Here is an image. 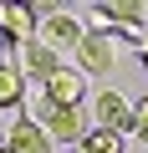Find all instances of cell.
I'll return each mask as SVG.
<instances>
[{
    "label": "cell",
    "instance_id": "7",
    "mask_svg": "<svg viewBox=\"0 0 148 153\" xmlns=\"http://www.w3.org/2000/svg\"><path fill=\"white\" fill-rule=\"evenodd\" d=\"M5 153H56V143L46 138V128H41V123L21 117V123H10V138H5Z\"/></svg>",
    "mask_w": 148,
    "mask_h": 153
},
{
    "label": "cell",
    "instance_id": "6",
    "mask_svg": "<svg viewBox=\"0 0 148 153\" xmlns=\"http://www.w3.org/2000/svg\"><path fill=\"white\" fill-rule=\"evenodd\" d=\"M41 128H46L51 143H71V148H77V143L87 138V112H82V107H51V117H46Z\"/></svg>",
    "mask_w": 148,
    "mask_h": 153
},
{
    "label": "cell",
    "instance_id": "17",
    "mask_svg": "<svg viewBox=\"0 0 148 153\" xmlns=\"http://www.w3.org/2000/svg\"><path fill=\"white\" fill-rule=\"evenodd\" d=\"M21 5H31V0H21Z\"/></svg>",
    "mask_w": 148,
    "mask_h": 153
},
{
    "label": "cell",
    "instance_id": "10",
    "mask_svg": "<svg viewBox=\"0 0 148 153\" xmlns=\"http://www.w3.org/2000/svg\"><path fill=\"white\" fill-rule=\"evenodd\" d=\"M128 143L118 138V133H102V128H87V138L77 143V153H123Z\"/></svg>",
    "mask_w": 148,
    "mask_h": 153
},
{
    "label": "cell",
    "instance_id": "14",
    "mask_svg": "<svg viewBox=\"0 0 148 153\" xmlns=\"http://www.w3.org/2000/svg\"><path fill=\"white\" fill-rule=\"evenodd\" d=\"M133 133L148 143V97H143V102H133Z\"/></svg>",
    "mask_w": 148,
    "mask_h": 153
},
{
    "label": "cell",
    "instance_id": "18",
    "mask_svg": "<svg viewBox=\"0 0 148 153\" xmlns=\"http://www.w3.org/2000/svg\"><path fill=\"white\" fill-rule=\"evenodd\" d=\"M0 153H5V148H0Z\"/></svg>",
    "mask_w": 148,
    "mask_h": 153
},
{
    "label": "cell",
    "instance_id": "16",
    "mask_svg": "<svg viewBox=\"0 0 148 153\" xmlns=\"http://www.w3.org/2000/svg\"><path fill=\"white\" fill-rule=\"evenodd\" d=\"M143 71H148V51H143Z\"/></svg>",
    "mask_w": 148,
    "mask_h": 153
},
{
    "label": "cell",
    "instance_id": "19",
    "mask_svg": "<svg viewBox=\"0 0 148 153\" xmlns=\"http://www.w3.org/2000/svg\"><path fill=\"white\" fill-rule=\"evenodd\" d=\"M61 5H66V0H61Z\"/></svg>",
    "mask_w": 148,
    "mask_h": 153
},
{
    "label": "cell",
    "instance_id": "13",
    "mask_svg": "<svg viewBox=\"0 0 148 153\" xmlns=\"http://www.w3.org/2000/svg\"><path fill=\"white\" fill-rule=\"evenodd\" d=\"M118 36H123L128 46H138V51H148V26H143V21H128V26H118Z\"/></svg>",
    "mask_w": 148,
    "mask_h": 153
},
{
    "label": "cell",
    "instance_id": "9",
    "mask_svg": "<svg viewBox=\"0 0 148 153\" xmlns=\"http://www.w3.org/2000/svg\"><path fill=\"white\" fill-rule=\"evenodd\" d=\"M21 102H26V71L16 61H0V112L21 107Z\"/></svg>",
    "mask_w": 148,
    "mask_h": 153
},
{
    "label": "cell",
    "instance_id": "12",
    "mask_svg": "<svg viewBox=\"0 0 148 153\" xmlns=\"http://www.w3.org/2000/svg\"><path fill=\"white\" fill-rule=\"evenodd\" d=\"M102 5L112 10V21H118V26H128V21H143V0H102Z\"/></svg>",
    "mask_w": 148,
    "mask_h": 153
},
{
    "label": "cell",
    "instance_id": "5",
    "mask_svg": "<svg viewBox=\"0 0 148 153\" xmlns=\"http://www.w3.org/2000/svg\"><path fill=\"white\" fill-rule=\"evenodd\" d=\"M36 36H41V46H51V51L61 56V51H77V41H82L87 31H82L77 16L56 10V16H41V21H36Z\"/></svg>",
    "mask_w": 148,
    "mask_h": 153
},
{
    "label": "cell",
    "instance_id": "15",
    "mask_svg": "<svg viewBox=\"0 0 148 153\" xmlns=\"http://www.w3.org/2000/svg\"><path fill=\"white\" fill-rule=\"evenodd\" d=\"M5 138H10V128H5V123H0V148H5Z\"/></svg>",
    "mask_w": 148,
    "mask_h": 153
},
{
    "label": "cell",
    "instance_id": "2",
    "mask_svg": "<svg viewBox=\"0 0 148 153\" xmlns=\"http://www.w3.org/2000/svg\"><path fill=\"white\" fill-rule=\"evenodd\" d=\"M31 36H36V10L21 5V0H0V46L21 51Z\"/></svg>",
    "mask_w": 148,
    "mask_h": 153
},
{
    "label": "cell",
    "instance_id": "1",
    "mask_svg": "<svg viewBox=\"0 0 148 153\" xmlns=\"http://www.w3.org/2000/svg\"><path fill=\"white\" fill-rule=\"evenodd\" d=\"M41 92H46L51 107H82V102H87V71H77V66H56L46 82H41Z\"/></svg>",
    "mask_w": 148,
    "mask_h": 153
},
{
    "label": "cell",
    "instance_id": "11",
    "mask_svg": "<svg viewBox=\"0 0 148 153\" xmlns=\"http://www.w3.org/2000/svg\"><path fill=\"white\" fill-rule=\"evenodd\" d=\"M82 31H92V36H112V31H118V21H112V10H107V5H92V10H87V21H82Z\"/></svg>",
    "mask_w": 148,
    "mask_h": 153
},
{
    "label": "cell",
    "instance_id": "4",
    "mask_svg": "<svg viewBox=\"0 0 148 153\" xmlns=\"http://www.w3.org/2000/svg\"><path fill=\"white\" fill-rule=\"evenodd\" d=\"M92 117H97V128L102 133H133V102L118 92V87H107V92H97L92 97Z\"/></svg>",
    "mask_w": 148,
    "mask_h": 153
},
{
    "label": "cell",
    "instance_id": "8",
    "mask_svg": "<svg viewBox=\"0 0 148 153\" xmlns=\"http://www.w3.org/2000/svg\"><path fill=\"white\" fill-rule=\"evenodd\" d=\"M56 66H61V61H56V51H51V46H41L36 36H31V41L21 46V71H26V76H36V82H46V76H51Z\"/></svg>",
    "mask_w": 148,
    "mask_h": 153
},
{
    "label": "cell",
    "instance_id": "3",
    "mask_svg": "<svg viewBox=\"0 0 148 153\" xmlns=\"http://www.w3.org/2000/svg\"><path fill=\"white\" fill-rule=\"evenodd\" d=\"M71 56H77V71H87V76H107V71L118 66V41L87 31V36L77 41V51H71Z\"/></svg>",
    "mask_w": 148,
    "mask_h": 153
}]
</instances>
